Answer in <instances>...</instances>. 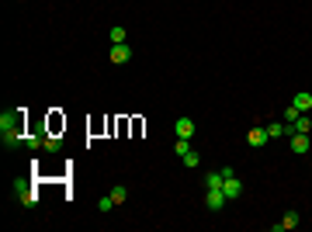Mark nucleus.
Listing matches in <instances>:
<instances>
[{
	"instance_id": "obj_7",
	"label": "nucleus",
	"mask_w": 312,
	"mask_h": 232,
	"mask_svg": "<svg viewBox=\"0 0 312 232\" xmlns=\"http://www.w3.org/2000/svg\"><path fill=\"white\" fill-rule=\"evenodd\" d=\"M246 142H250L253 149H260V146L271 142V135H267V128H250V132H246Z\"/></svg>"
},
{
	"instance_id": "obj_19",
	"label": "nucleus",
	"mask_w": 312,
	"mask_h": 232,
	"mask_svg": "<svg viewBox=\"0 0 312 232\" xmlns=\"http://www.w3.org/2000/svg\"><path fill=\"white\" fill-rule=\"evenodd\" d=\"M97 208H101V212H111V208H115V201H111V194H108V198H101V201H97Z\"/></svg>"
},
{
	"instance_id": "obj_17",
	"label": "nucleus",
	"mask_w": 312,
	"mask_h": 232,
	"mask_svg": "<svg viewBox=\"0 0 312 232\" xmlns=\"http://www.w3.org/2000/svg\"><path fill=\"white\" fill-rule=\"evenodd\" d=\"M45 149L49 153H59V135H45Z\"/></svg>"
},
{
	"instance_id": "obj_1",
	"label": "nucleus",
	"mask_w": 312,
	"mask_h": 232,
	"mask_svg": "<svg viewBox=\"0 0 312 232\" xmlns=\"http://www.w3.org/2000/svg\"><path fill=\"white\" fill-rule=\"evenodd\" d=\"M21 118H24V108H17V111H3V115H0V135H3V146H10V149L24 142Z\"/></svg>"
},
{
	"instance_id": "obj_5",
	"label": "nucleus",
	"mask_w": 312,
	"mask_h": 232,
	"mask_svg": "<svg viewBox=\"0 0 312 232\" xmlns=\"http://www.w3.org/2000/svg\"><path fill=\"white\" fill-rule=\"evenodd\" d=\"M222 194H226V198H229V201H236V198H239V194H243V180H239V177H226V180H222Z\"/></svg>"
},
{
	"instance_id": "obj_13",
	"label": "nucleus",
	"mask_w": 312,
	"mask_h": 232,
	"mask_svg": "<svg viewBox=\"0 0 312 232\" xmlns=\"http://www.w3.org/2000/svg\"><path fill=\"white\" fill-rule=\"evenodd\" d=\"M173 153H177L180 159H184V156L191 153V139H177V142H173Z\"/></svg>"
},
{
	"instance_id": "obj_2",
	"label": "nucleus",
	"mask_w": 312,
	"mask_h": 232,
	"mask_svg": "<svg viewBox=\"0 0 312 232\" xmlns=\"http://www.w3.org/2000/svg\"><path fill=\"white\" fill-rule=\"evenodd\" d=\"M226 201H229V198L222 194V187H208V191H205V205H208V212H222Z\"/></svg>"
},
{
	"instance_id": "obj_12",
	"label": "nucleus",
	"mask_w": 312,
	"mask_h": 232,
	"mask_svg": "<svg viewBox=\"0 0 312 232\" xmlns=\"http://www.w3.org/2000/svg\"><path fill=\"white\" fill-rule=\"evenodd\" d=\"M267 135H271V139H281V135H288V132H285V121H271V125H267Z\"/></svg>"
},
{
	"instance_id": "obj_11",
	"label": "nucleus",
	"mask_w": 312,
	"mask_h": 232,
	"mask_svg": "<svg viewBox=\"0 0 312 232\" xmlns=\"http://www.w3.org/2000/svg\"><path fill=\"white\" fill-rule=\"evenodd\" d=\"M21 205H24V208H35V205H38V194H35L31 187H24V191H21Z\"/></svg>"
},
{
	"instance_id": "obj_18",
	"label": "nucleus",
	"mask_w": 312,
	"mask_h": 232,
	"mask_svg": "<svg viewBox=\"0 0 312 232\" xmlns=\"http://www.w3.org/2000/svg\"><path fill=\"white\" fill-rule=\"evenodd\" d=\"M299 115H302V111H299V108H295V104H292V108H285V121H295V118H299Z\"/></svg>"
},
{
	"instance_id": "obj_16",
	"label": "nucleus",
	"mask_w": 312,
	"mask_h": 232,
	"mask_svg": "<svg viewBox=\"0 0 312 232\" xmlns=\"http://www.w3.org/2000/svg\"><path fill=\"white\" fill-rule=\"evenodd\" d=\"M125 198H129V191H125L122 184H118V187H111V201H115V205H122Z\"/></svg>"
},
{
	"instance_id": "obj_15",
	"label": "nucleus",
	"mask_w": 312,
	"mask_h": 232,
	"mask_svg": "<svg viewBox=\"0 0 312 232\" xmlns=\"http://www.w3.org/2000/svg\"><path fill=\"white\" fill-rule=\"evenodd\" d=\"M108 38H111V45H122V42H125V28H111Z\"/></svg>"
},
{
	"instance_id": "obj_6",
	"label": "nucleus",
	"mask_w": 312,
	"mask_h": 232,
	"mask_svg": "<svg viewBox=\"0 0 312 232\" xmlns=\"http://www.w3.org/2000/svg\"><path fill=\"white\" fill-rule=\"evenodd\" d=\"M173 135L177 139H191L194 135V118H177L173 121Z\"/></svg>"
},
{
	"instance_id": "obj_3",
	"label": "nucleus",
	"mask_w": 312,
	"mask_h": 232,
	"mask_svg": "<svg viewBox=\"0 0 312 232\" xmlns=\"http://www.w3.org/2000/svg\"><path fill=\"white\" fill-rule=\"evenodd\" d=\"M108 59H111L115 66H125V63L132 59V49H129L125 42H122V45H111V52H108Z\"/></svg>"
},
{
	"instance_id": "obj_20",
	"label": "nucleus",
	"mask_w": 312,
	"mask_h": 232,
	"mask_svg": "<svg viewBox=\"0 0 312 232\" xmlns=\"http://www.w3.org/2000/svg\"><path fill=\"white\" fill-rule=\"evenodd\" d=\"M184 163H187V166H198V163H201V156H198V153H194V149H191V153L184 156Z\"/></svg>"
},
{
	"instance_id": "obj_14",
	"label": "nucleus",
	"mask_w": 312,
	"mask_h": 232,
	"mask_svg": "<svg viewBox=\"0 0 312 232\" xmlns=\"http://www.w3.org/2000/svg\"><path fill=\"white\" fill-rule=\"evenodd\" d=\"M312 128V118L309 115H299V118H295V132H309Z\"/></svg>"
},
{
	"instance_id": "obj_10",
	"label": "nucleus",
	"mask_w": 312,
	"mask_h": 232,
	"mask_svg": "<svg viewBox=\"0 0 312 232\" xmlns=\"http://www.w3.org/2000/svg\"><path fill=\"white\" fill-rule=\"evenodd\" d=\"M299 226V212H288L281 222H274V232H285V229H295Z\"/></svg>"
},
{
	"instance_id": "obj_9",
	"label": "nucleus",
	"mask_w": 312,
	"mask_h": 232,
	"mask_svg": "<svg viewBox=\"0 0 312 232\" xmlns=\"http://www.w3.org/2000/svg\"><path fill=\"white\" fill-rule=\"evenodd\" d=\"M292 104H295V108H299V111L306 115V111H312V94H306V90H299V94L292 97Z\"/></svg>"
},
{
	"instance_id": "obj_8",
	"label": "nucleus",
	"mask_w": 312,
	"mask_h": 232,
	"mask_svg": "<svg viewBox=\"0 0 312 232\" xmlns=\"http://www.w3.org/2000/svg\"><path fill=\"white\" fill-rule=\"evenodd\" d=\"M309 132H295V135H292V149H295V153H309Z\"/></svg>"
},
{
	"instance_id": "obj_4",
	"label": "nucleus",
	"mask_w": 312,
	"mask_h": 232,
	"mask_svg": "<svg viewBox=\"0 0 312 232\" xmlns=\"http://www.w3.org/2000/svg\"><path fill=\"white\" fill-rule=\"evenodd\" d=\"M236 170L233 166H222V170H212V173H205V187H222V180L226 177H233Z\"/></svg>"
}]
</instances>
